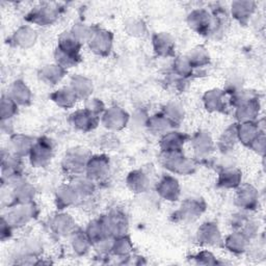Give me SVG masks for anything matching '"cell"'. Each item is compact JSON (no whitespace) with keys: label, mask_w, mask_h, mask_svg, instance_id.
<instances>
[{"label":"cell","mask_w":266,"mask_h":266,"mask_svg":"<svg viewBox=\"0 0 266 266\" xmlns=\"http://www.w3.org/2000/svg\"><path fill=\"white\" fill-rule=\"evenodd\" d=\"M73 92L77 97H87L91 94L92 84L84 77H76L72 81Z\"/></svg>","instance_id":"cell-21"},{"label":"cell","mask_w":266,"mask_h":266,"mask_svg":"<svg viewBox=\"0 0 266 266\" xmlns=\"http://www.w3.org/2000/svg\"><path fill=\"white\" fill-rule=\"evenodd\" d=\"M176 70H177V72L180 74V75H184V76H186L188 75L191 71H192V65H191V63H190V61H189V59H186V60H182V59H180V60H178L177 62H176Z\"/></svg>","instance_id":"cell-40"},{"label":"cell","mask_w":266,"mask_h":266,"mask_svg":"<svg viewBox=\"0 0 266 266\" xmlns=\"http://www.w3.org/2000/svg\"><path fill=\"white\" fill-rule=\"evenodd\" d=\"M237 129H233V128H230L228 129L225 133L223 138L221 139V145H224L223 149H230L234 143H235V140L237 138Z\"/></svg>","instance_id":"cell-38"},{"label":"cell","mask_w":266,"mask_h":266,"mask_svg":"<svg viewBox=\"0 0 266 266\" xmlns=\"http://www.w3.org/2000/svg\"><path fill=\"white\" fill-rule=\"evenodd\" d=\"M90 159L88 158V155L83 150H73L68 153L65 157V164L64 168L75 175L81 174L85 169H87L88 163Z\"/></svg>","instance_id":"cell-3"},{"label":"cell","mask_w":266,"mask_h":266,"mask_svg":"<svg viewBox=\"0 0 266 266\" xmlns=\"http://www.w3.org/2000/svg\"><path fill=\"white\" fill-rule=\"evenodd\" d=\"M127 122V114L119 108H113L104 115V124L110 129H121Z\"/></svg>","instance_id":"cell-9"},{"label":"cell","mask_w":266,"mask_h":266,"mask_svg":"<svg viewBox=\"0 0 266 266\" xmlns=\"http://www.w3.org/2000/svg\"><path fill=\"white\" fill-rule=\"evenodd\" d=\"M130 249H131V244L125 237L119 238L118 241L115 242V244H113V251L117 255H123V256L127 255L130 252Z\"/></svg>","instance_id":"cell-36"},{"label":"cell","mask_w":266,"mask_h":266,"mask_svg":"<svg viewBox=\"0 0 266 266\" xmlns=\"http://www.w3.org/2000/svg\"><path fill=\"white\" fill-rule=\"evenodd\" d=\"M185 140L186 137L184 135H181L179 132H170L163 139L162 146L165 152L180 151Z\"/></svg>","instance_id":"cell-12"},{"label":"cell","mask_w":266,"mask_h":266,"mask_svg":"<svg viewBox=\"0 0 266 266\" xmlns=\"http://www.w3.org/2000/svg\"><path fill=\"white\" fill-rule=\"evenodd\" d=\"M199 239L206 245H218L221 243V234L214 224H205L199 230Z\"/></svg>","instance_id":"cell-11"},{"label":"cell","mask_w":266,"mask_h":266,"mask_svg":"<svg viewBox=\"0 0 266 266\" xmlns=\"http://www.w3.org/2000/svg\"><path fill=\"white\" fill-rule=\"evenodd\" d=\"M190 24L193 29L197 30L198 32L203 33L204 31H208L211 25V19L207 12L195 11L190 16Z\"/></svg>","instance_id":"cell-13"},{"label":"cell","mask_w":266,"mask_h":266,"mask_svg":"<svg viewBox=\"0 0 266 266\" xmlns=\"http://www.w3.org/2000/svg\"><path fill=\"white\" fill-rule=\"evenodd\" d=\"M254 11L253 3H234L232 5V14L238 20L248 19Z\"/></svg>","instance_id":"cell-23"},{"label":"cell","mask_w":266,"mask_h":266,"mask_svg":"<svg viewBox=\"0 0 266 266\" xmlns=\"http://www.w3.org/2000/svg\"><path fill=\"white\" fill-rule=\"evenodd\" d=\"M157 191L162 197L168 201H176L179 197V184L178 181L172 177H165L159 185Z\"/></svg>","instance_id":"cell-7"},{"label":"cell","mask_w":266,"mask_h":266,"mask_svg":"<svg viewBox=\"0 0 266 266\" xmlns=\"http://www.w3.org/2000/svg\"><path fill=\"white\" fill-rule=\"evenodd\" d=\"M194 145H195V149L198 153L204 154V153H207L210 151L212 141L209 136L203 135V133H199V135L194 140Z\"/></svg>","instance_id":"cell-32"},{"label":"cell","mask_w":266,"mask_h":266,"mask_svg":"<svg viewBox=\"0 0 266 266\" xmlns=\"http://www.w3.org/2000/svg\"><path fill=\"white\" fill-rule=\"evenodd\" d=\"M189 61L191 63V65H195V66H203L205 64L208 63L209 61V57L206 53L205 49L203 48H198V49H195L193 51V55L191 53V57L189 58Z\"/></svg>","instance_id":"cell-35"},{"label":"cell","mask_w":266,"mask_h":266,"mask_svg":"<svg viewBox=\"0 0 266 266\" xmlns=\"http://www.w3.org/2000/svg\"><path fill=\"white\" fill-rule=\"evenodd\" d=\"M224 94L221 91H210L205 96V103L207 110L210 111H220L224 104L223 102Z\"/></svg>","instance_id":"cell-24"},{"label":"cell","mask_w":266,"mask_h":266,"mask_svg":"<svg viewBox=\"0 0 266 266\" xmlns=\"http://www.w3.org/2000/svg\"><path fill=\"white\" fill-rule=\"evenodd\" d=\"M65 70L60 65H51L46 66L42 70V79L47 83H50L51 85H56L58 82H60L62 77L64 76Z\"/></svg>","instance_id":"cell-17"},{"label":"cell","mask_w":266,"mask_h":266,"mask_svg":"<svg viewBox=\"0 0 266 266\" xmlns=\"http://www.w3.org/2000/svg\"><path fill=\"white\" fill-rule=\"evenodd\" d=\"M241 181V173L237 170H226L220 176V185L224 188H235Z\"/></svg>","instance_id":"cell-25"},{"label":"cell","mask_w":266,"mask_h":266,"mask_svg":"<svg viewBox=\"0 0 266 266\" xmlns=\"http://www.w3.org/2000/svg\"><path fill=\"white\" fill-rule=\"evenodd\" d=\"M129 188L137 193H143L148 186V180L146 176L141 172L131 173L128 177Z\"/></svg>","instance_id":"cell-20"},{"label":"cell","mask_w":266,"mask_h":266,"mask_svg":"<svg viewBox=\"0 0 266 266\" xmlns=\"http://www.w3.org/2000/svg\"><path fill=\"white\" fill-rule=\"evenodd\" d=\"M88 177L91 180H101L110 172L109 161L104 156H96L91 158L87 166Z\"/></svg>","instance_id":"cell-4"},{"label":"cell","mask_w":266,"mask_h":266,"mask_svg":"<svg viewBox=\"0 0 266 266\" xmlns=\"http://www.w3.org/2000/svg\"><path fill=\"white\" fill-rule=\"evenodd\" d=\"M51 146L45 142H39L31 150V161L35 167H44L51 159Z\"/></svg>","instance_id":"cell-5"},{"label":"cell","mask_w":266,"mask_h":266,"mask_svg":"<svg viewBox=\"0 0 266 266\" xmlns=\"http://www.w3.org/2000/svg\"><path fill=\"white\" fill-rule=\"evenodd\" d=\"M73 124L75 127L82 130H90L93 129L98 122V117L96 114L90 112L89 110L77 112L72 116Z\"/></svg>","instance_id":"cell-8"},{"label":"cell","mask_w":266,"mask_h":266,"mask_svg":"<svg viewBox=\"0 0 266 266\" xmlns=\"http://www.w3.org/2000/svg\"><path fill=\"white\" fill-rule=\"evenodd\" d=\"M18 104L8 95L4 96L2 100V119L3 121L11 119L16 113L18 109Z\"/></svg>","instance_id":"cell-27"},{"label":"cell","mask_w":266,"mask_h":266,"mask_svg":"<svg viewBox=\"0 0 266 266\" xmlns=\"http://www.w3.org/2000/svg\"><path fill=\"white\" fill-rule=\"evenodd\" d=\"M11 145H12L14 155L20 157L26 155L28 153H31L34 143H32V141L28 137L15 136L11 140Z\"/></svg>","instance_id":"cell-15"},{"label":"cell","mask_w":266,"mask_h":266,"mask_svg":"<svg viewBox=\"0 0 266 266\" xmlns=\"http://www.w3.org/2000/svg\"><path fill=\"white\" fill-rule=\"evenodd\" d=\"M90 239L88 236H85L84 234H76L74 239V249L78 253H85L88 251Z\"/></svg>","instance_id":"cell-39"},{"label":"cell","mask_w":266,"mask_h":266,"mask_svg":"<svg viewBox=\"0 0 266 266\" xmlns=\"http://www.w3.org/2000/svg\"><path fill=\"white\" fill-rule=\"evenodd\" d=\"M52 98L60 106H63V108H70V106H72L76 102L77 96L75 95L72 89H63L58 91L52 96Z\"/></svg>","instance_id":"cell-19"},{"label":"cell","mask_w":266,"mask_h":266,"mask_svg":"<svg viewBox=\"0 0 266 266\" xmlns=\"http://www.w3.org/2000/svg\"><path fill=\"white\" fill-rule=\"evenodd\" d=\"M10 97L20 105H26L31 101V91L23 83L16 82L12 89Z\"/></svg>","instance_id":"cell-14"},{"label":"cell","mask_w":266,"mask_h":266,"mask_svg":"<svg viewBox=\"0 0 266 266\" xmlns=\"http://www.w3.org/2000/svg\"><path fill=\"white\" fill-rule=\"evenodd\" d=\"M237 202L241 206L250 208L256 202V193L252 188H245L238 192Z\"/></svg>","instance_id":"cell-29"},{"label":"cell","mask_w":266,"mask_h":266,"mask_svg":"<svg viewBox=\"0 0 266 266\" xmlns=\"http://www.w3.org/2000/svg\"><path fill=\"white\" fill-rule=\"evenodd\" d=\"M257 106L254 105L252 102H248V103H245L243 106H241L239 108V111H238V116H239V119H243V120H250L251 118H254V116L256 115L257 113Z\"/></svg>","instance_id":"cell-37"},{"label":"cell","mask_w":266,"mask_h":266,"mask_svg":"<svg viewBox=\"0 0 266 266\" xmlns=\"http://www.w3.org/2000/svg\"><path fill=\"white\" fill-rule=\"evenodd\" d=\"M35 216V207L33 204L23 203L18 207H14L8 212L7 219L4 218L11 227L24 226Z\"/></svg>","instance_id":"cell-2"},{"label":"cell","mask_w":266,"mask_h":266,"mask_svg":"<svg viewBox=\"0 0 266 266\" xmlns=\"http://www.w3.org/2000/svg\"><path fill=\"white\" fill-rule=\"evenodd\" d=\"M91 48L99 55H105L110 52L112 47V36L105 31H98L92 33L91 37Z\"/></svg>","instance_id":"cell-6"},{"label":"cell","mask_w":266,"mask_h":266,"mask_svg":"<svg viewBox=\"0 0 266 266\" xmlns=\"http://www.w3.org/2000/svg\"><path fill=\"white\" fill-rule=\"evenodd\" d=\"M237 136L245 144L253 143V141L258 137V128L252 123H245L241 128L237 129Z\"/></svg>","instance_id":"cell-22"},{"label":"cell","mask_w":266,"mask_h":266,"mask_svg":"<svg viewBox=\"0 0 266 266\" xmlns=\"http://www.w3.org/2000/svg\"><path fill=\"white\" fill-rule=\"evenodd\" d=\"M154 48L161 56H169L173 51L174 43L172 39L166 34H159L154 37Z\"/></svg>","instance_id":"cell-16"},{"label":"cell","mask_w":266,"mask_h":266,"mask_svg":"<svg viewBox=\"0 0 266 266\" xmlns=\"http://www.w3.org/2000/svg\"><path fill=\"white\" fill-rule=\"evenodd\" d=\"M165 166L175 173L180 174H190L193 173L195 169V164L184 157L180 151L165 152Z\"/></svg>","instance_id":"cell-1"},{"label":"cell","mask_w":266,"mask_h":266,"mask_svg":"<svg viewBox=\"0 0 266 266\" xmlns=\"http://www.w3.org/2000/svg\"><path fill=\"white\" fill-rule=\"evenodd\" d=\"M73 189L76 191L78 195L83 196H88L91 195L94 192V182L91 180L89 177L88 179H79L77 180V183L75 186H73Z\"/></svg>","instance_id":"cell-33"},{"label":"cell","mask_w":266,"mask_h":266,"mask_svg":"<svg viewBox=\"0 0 266 266\" xmlns=\"http://www.w3.org/2000/svg\"><path fill=\"white\" fill-rule=\"evenodd\" d=\"M58 13L55 8H51L49 6L42 7L36 11H33L30 14V20L34 23L38 24H48L55 21L57 19Z\"/></svg>","instance_id":"cell-10"},{"label":"cell","mask_w":266,"mask_h":266,"mask_svg":"<svg viewBox=\"0 0 266 266\" xmlns=\"http://www.w3.org/2000/svg\"><path fill=\"white\" fill-rule=\"evenodd\" d=\"M79 195L72 188H64L58 193V203L60 206H69L74 203Z\"/></svg>","instance_id":"cell-30"},{"label":"cell","mask_w":266,"mask_h":266,"mask_svg":"<svg viewBox=\"0 0 266 266\" xmlns=\"http://www.w3.org/2000/svg\"><path fill=\"white\" fill-rule=\"evenodd\" d=\"M69 216H58L52 222V227L58 234H67L73 229V223Z\"/></svg>","instance_id":"cell-28"},{"label":"cell","mask_w":266,"mask_h":266,"mask_svg":"<svg viewBox=\"0 0 266 266\" xmlns=\"http://www.w3.org/2000/svg\"><path fill=\"white\" fill-rule=\"evenodd\" d=\"M181 216L183 219H196L204 208H202L200 202L198 201H188L181 207Z\"/></svg>","instance_id":"cell-26"},{"label":"cell","mask_w":266,"mask_h":266,"mask_svg":"<svg viewBox=\"0 0 266 266\" xmlns=\"http://www.w3.org/2000/svg\"><path fill=\"white\" fill-rule=\"evenodd\" d=\"M227 245L228 247L231 249L232 252L235 253H239V252H243L245 250V246H246V238L244 234H233L231 235L228 241H227Z\"/></svg>","instance_id":"cell-31"},{"label":"cell","mask_w":266,"mask_h":266,"mask_svg":"<svg viewBox=\"0 0 266 266\" xmlns=\"http://www.w3.org/2000/svg\"><path fill=\"white\" fill-rule=\"evenodd\" d=\"M14 41L16 42V45L21 47H30L36 41V33L30 28H21L18 32H16Z\"/></svg>","instance_id":"cell-18"},{"label":"cell","mask_w":266,"mask_h":266,"mask_svg":"<svg viewBox=\"0 0 266 266\" xmlns=\"http://www.w3.org/2000/svg\"><path fill=\"white\" fill-rule=\"evenodd\" d=\"M172 121L169 120L166 116H158V118H153L150 121V127L153 128L154 131H158V132H162V131H166L168 130L170 127H172Z\"/></svg>","instance_id":"cell-34"}]
</instances>
